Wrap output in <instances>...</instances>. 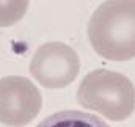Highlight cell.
Wrapping results in <instances>:
<instances>
[{"label":"cell","mask_w":135,"mask_h":127,"mask_svg":"<svg viewBox=\"0 0 135 127\" xmlns=\"http://www.w3.org/2000/svg\"><path fill=\"white\" fill-rule=\"evenodd\" d=\"M86 32L99 57L110 61L135 58V0L102 2L93 11Z\"/></svg>","instance_id":"obj_1"},{"label":"cell","mask_w":135,"mask_h":127,"mask_svg":"<svg viewBox=\"0 0 135 127\" xmlns=\"http://www.w3.org/2000/svg\"><path fill=\"white\" fill-rule=\"evenodd\" d=\"M77 102L110 121H124L135 111V86L121 72L94 69L80 82Z\"/></svg>","instance_id":"obj_2"},{"label":"cell","mask_w":135,"mask_h":127,"mask_svg":"<svg viewBox=\"0 0 135 127\" xmlns=\"http://www.w3.org/2000/svg\"><path fill=\"white\" fill-rule=\"evenodd\" d=\"M28 71L41 86L60 90L66 88L77 79L80 60L71 46L60 41H52L35 50Z\"/></svg>","instance_id":"obj_3"},{"label":"cell","mask_w":135,"mask_h":127,"mask_svg":"<svg viewBox=\"0 0 135 127\" xmlns=\"http://www.w3.org/2000/svg\"><path fill=\"white\" fill-rule=\"evenodd\" d=\"M42 97L32 80L21 75L0 79V124L24 127L41 111Z\"/></svg>","instance_id":"obj_4"},{"label":"cell","mask_w":135,"mask_h":127,"mask_svg":"<svg viewBox=\"0 0 135 127\" xmlns=\"http://www.w3.org/2000/svg\"><path fill=\"white\" fill-rule=\"evenodd\" d=\"M35 127H110L104 119L93 113L80 110H61L44 118Z\"/></svg>","instance_id":"obj_5"},{"label":"cell","mask_w":135,"mask_h":127,"mask_svg":"<svg viewBox=\"0 0 135 127\" xmlns=\"http://www.w3.org/2000/svg\"><path fill=\"white\" fill-rule=\"evenodd\" d=\"M28 8L27 0L0 2V27H11L19 22Z\"/></svg>","instance_id":"obj_6"}]
</instances>
